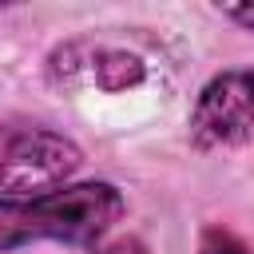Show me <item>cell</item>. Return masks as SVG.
<instances>
[{
	"mask_svg": "<svg viewBox=\"0 0 254 254\" xmlns=\"http://www.w3.org/2000/svg\"><path fill=\"white\" fill-rule=\"evenodd\" d=\"M123 214V194L111 183H79L28 202H0V250L32 238L95 242Z\"/></svg>",
	"mask_w": 254,
	"mask_h": 254,
	"instance_id": "obj_1",
	"label": "cell"
},
{
	"mask_svg": "<svg viewBox=\"0 0 254 254\" xmlns=\"http://www.w3.org/2000/svg\"><path fill=\"white\" fill-rule=\"evenodd\" d=\"M83 155L71 139L44 127H0V202L52 194L79 171Z\"/></svg>",
	"mask_w": 254,
	"mask_h": 254,
	"instance_id": "obj_2",
	"label": "cell"
},
{
	"mask_svg": "<svg viewBox=\"0 0 254 254\" xmlns=\"http://www.w3.org/2000/svg\"><path fill=\"white\" fill-rule=\"evenodd\" d=\"M254 127V71H222L214 75L190 115V131L202 147H222L246 139Z\"/></svg>",
	"mask_w": 254,
	"mask_h": 254,
	"instance_id": "obj_3",
	"label": "cell"
},
{
	"mask_svg": "<svg viewBox=\"0 0 254 254\" xmlns=\"http://www.w3.org/2000/svg\"><path fill=\"white\" fill-rule=\"evenodd\" d=\"M91 71H95L99 87H107V91H123V87H135L143 79V64L127 52H99Z\"/></svg>",
	"mask_w": 254,
	"mask_h": 254,
	"instance_id": "obj_4",
	"label": "cell"
},
{
	"mask_svg": "<svg viewBox=\"0 0 254 254\" xmlns=\"http://www.w3.org/2000/svg\"><path fill=\"white\" fill-rule=\"evenodd\" d=\"M198 254H246V246L230 234V230H206L202 234V246H198Z\"/></svg>",
	"mask_w": 254,
	"mask_h": 254,
	"instance_id": "obj_5",
	"label": "cell"
},
{
	"mask_svg": "<svg viewBox=\"0 0 254 254\" xmlns=\"http://www.w3.org/2000/svg\"><path fill=\"white\" fill-rule=\"evenodd\" d=\"M230 20H238V24H246V28H254V8H222Z\"/></svg>",
	"mask_w": 254,
	"mask_h": 254,
	"instance_id": "obj_6",
	"label": "cell"
},
{
	"mask_svg": "<svg viewBox=\"0 0 254 254\" xmlns=\"http://www.w3.org/2000/svg\"><path fill=\"white\" fill-rule=\"evenodd\" d=\"M99 254H143V250H139L135 242H131V246H127V242H119V246H107V250H99Z\"/></svg>",
	"mask_w": 254,
	"mask_h": 254,
	"instance_id": "obj_7",
	"label": "cell"
}]
</instances>
